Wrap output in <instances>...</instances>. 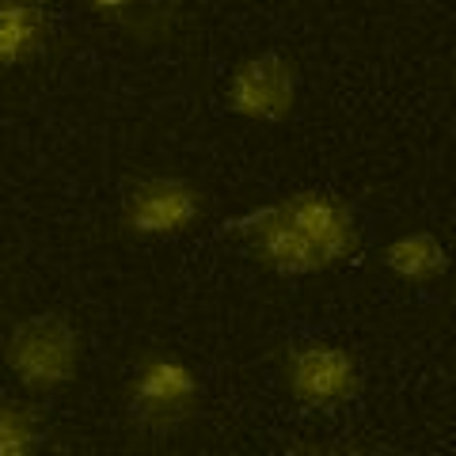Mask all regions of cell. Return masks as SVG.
<instances>
[{
    "mask_svg": "<svg viewBox=\"0 0 456 456\" xmlns=\"http://www.w3.org/2000/svg\"><path fill=\"white\" fill-rule=\"evenodd\" d=\"M285 388L301 407L335 411L362 392V365L358 358L331 338H305L285 350L281 362Z\"/></svg>",
    "mask_w": 456,
    "mask_h": 456,
    "instance_id": "277c9868",
    "label": "cell"
},
{
    "mask_svg": "<svg viewBox=\"0 0 456 456\" xmlns=\"http://www.w3.org/2000/svg\"><path fill=\"white\" fill-rule=\"evenodd\" d=\"M206 194L191 179L149 175L122 194V228L137 240H171L202 221Z\"/></svg>",
    "mask_w": 456,
    "mask_h": 456,
    "instance_id": "8992f818",
    "label": "cell"
},
{
    "mask_svg": "<svg viewBox=\"0 0 456 456\" xmlns=\"http://www.w3.org/2000/svg\"><path fill=\"white\" fill-rule=\"evenodd\" d=\"M198 403H202V384L198 373L171 358V354H149L141 358L130 384H126V411H130V422L145 434H175L183 430L194 415Z\"/></svg>",
    "mask_w": 456,
    "mask_h": 456,
    "instance_id": "7a4b0ae2",
    "label": "cell"
},
{
    "mask_svg": "<svg viewBox=\"0 0 456 456\" xmlns=\"http://www.w3.org/2000/svg\"><path fill=\"white\" fill-rule=\"evenodd\" d=\"M46 422L27 399L0 392V456H35L46 449Z\"/></svg>",
    "mask_w": 456,
    "mask_h": 456,
    "instance_id": "30bf717a",
    "label": "cell"
},
{
    "mask_svg": "<svg viewBox=\"0 0 456 456\" xmlns=\"http://www.w3.org/2000/svg\"><path fill=\"white\" fill-rule=\"evenodd\" d=\"M84 362V338L61 312L23 316L4 338V365L20 388L35 395L65 392Z\"/></svg>",
    "mask_w": 456,
    "mask_h": 456,
    "instance_id": "6da1fadb",
    "label": "cell"
},
{
    "mask_svg": "<svg viewBox=\"0 0 456 456\" xmlns=\"http://www.w3.org/2000/svg\"><path fill=\"white\" fill-rule=\"evenodd\" d=\"M224 232L240 240L251 263L278 278H308L320 270H331L323 259V251L305 236V228L289 217V209L278 202H266L259 209H248L244 217L224 224Z\"/></svg>",
    "mask_w": 456,
    "mask_h": 456,
    "instance_id": "3957f363",
    "label": "cell"
},
{
    "mask_svg": "<svg viewBox=\"0 0 456 456\" xmlns=\"http://www.w3.org/2000/svg\"><path fill=\"white\" fill-rule=\"evenodd\" d=\"M84 8H92L99 20L107 23H118L126 31H134L141 38H152L156 27H164L171 16H167V4L164 0H80Z\"/></svg>",
    "mask_w": 456,
    "mask_h": 456,
    "instance_id": "8fae6325",
    "label": "cell"
},
{
    "mask_svg": "<svg viewBox=\"0 0 456 456\" xmlns=\"http://www.w3.org/2000/svg\"><path fill=\"white\" fill-rule=\"evenodd\" d=\"M281 206L305 228V236L323 251L327 266H338L362 251V221L346 198L331 191H297L285 194Z\"/></svg>",
    "mask_w": 456,
    "mask_h": 456,
    "instance_id": "52a82bcc",
    "label": "cell"
},
{
    "mask_svg": "<svg viewBox=\"0 0 456 456\" xmlns=\"http://www.w3.org/2000/svg\"><path fill=\"white\" fill-rule=\"evenodd\" d=\"M50 35L53 20L42 0H0V73H12L42 57Z\"/></svg>",
    "mask_w": 456,
    "mask_h": 456,
    "instance_id": "ba28073f",
    "label": "cell"
},
{
    "mask_svg": "<svg viewBox=\"0 0 456 456\" xmlns=\"http://www.w3.org/2000/svg\"><path fill=\"white\" fill-rule=\"evenodd\" d=\"M297 95H301V69L293 57L278 50H263L244 57L224 88L228 114L259 126H278L297 110Z\"/></svg>",
    "mask_w": 456,
    "mask_h": 456,
    "instance_id": "5b68a950",
    "label": "cell"
},
{
    "mask_svg": "<svg viewBox=\"0 0 456 456\" xmlns=\"http://www.w3.org/2000/svg\"><path fill=\"white\" fill-rule=\"evenodd\" d=\"M380 263L407 285H434L449 274V248L441 244V236L419 228V232H403L392 244H384Z\"/></svg>",
    "mask_w": 456,
    "mask_h": 456,
    "instance_id": "9c48e42d",
    "label": "cell"
}]
</instances>
